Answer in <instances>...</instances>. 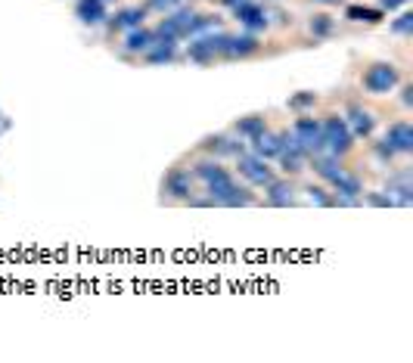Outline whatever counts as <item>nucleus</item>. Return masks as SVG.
Segmentation results:
<instances>
[{"mask_svg": "<svg viewBox=\"0 0 413 363\" xmlns=\"http://www.w3.org/2000/svg\"><path fill=\"white\" fill-rule=\"evenodd\" d=\"M320 131H323V152L336 155V159L351 152L354 137H351V131H348L342 115H326V118L320 121Z\"/></svg>", "mask_w": 413, "mask_h": 363, "instance_id": "obj_3", "label": "nucleus"}, {"mask_svg": "<svg viewBox=\"0 0 413 363\" xmlns=\"http://www.w3.org/2000/svg\"><path fill=\"white\" fill-rule=\"evenodd\" d=\"M152 31H149V28H131L128 34H124V50H128V53H137V56H143L146 53L149 47H152Z\"/></svg>", "mask_w": 413, "mask_h": 363, "instance_id": "obj_20", "label": "nucleus"}, {"mask_svg": "<svg viewBox=\"0 0 413 363\" xmlns=\"http://www.w3.org/2000/svg\"><path fill=\"white\" fill-rule=\"evenodd\" d=\"M174 56H177V44H171V40H152V47L143 53V59L149 66H165V62H174Z\"/></svg>", "mask_w": 413, "mask_h": 363, "instance_id": "obj_19", "label": "nucleus"}, {"mask_svg": "<svg viewBox=\"0 0 413 363\" xmlns=\"http://www.w3.org/2000/svg\"><path fill=\"white\" fill-rule=\"evenodd\" d=\"M183 0H146V10H156V13H171L177 10Z\"/></svg>", "mask_w": 413, "mask_h": 363, "instance_id": "obj_28", "label": "nucleus"}, {"mask_svg": "<svg viewBox=\"0 0 413 363\" xmlns=\"http://www.w3.org/2000/svg\"><path fill=\"white\" fill-rule=\"evenodd\" d=\"M227 38H230V34L221 31V28L205 31V34H196V38H190V44H187V59L196 62V66H211L217 56H224Z\"/></svg>", "mask_w": 413, "mask_h": 363, "instance_id": "obj_2", "label": "nucleus"}, {"mask_svg": "<svg viewBox=\"0 0 413 363\" xmlns=\"http://www.w3.org/2000/svg\"><path fill=\"white\" fill-rule=\"evenodd\" d=\"M308 28H311L314 38H330L332 28H336V19H332V16H326V13H317L311 22H308Z\"/></svg>", "mask_w": 413, "mask_h": 363, "instance_id": "obj_23", "label": "nucleus"}, {"mask_svg": "<svg viewBox=\"0 0 413 363\" xmlns=\"http://www.w3.org/2000/svg\"><path fill=\"white\" fill-rule=\"evenodd\" d=\"M233 131H237V137H243V140H255V137H261L267 131V121H265V115H245V118H239L237 124H233Z\"/></svg>", "mask_w": 413, "mask_h": 363, "instance_id": "obj_22", "label": "nucleus"}, {"mask_svg": "<svg viewBox=\"0 0 413 363\" xmlns=\"http://www.w3.org/2000/svg\"><path fill=\"white\" fill-rule=\"evenodd\" d=\"M162 193L168 196V199L187 202L193 196V174L190 171H183V168H171L162 180Z\"/></svg>", "mask_w": 413, "mask_h": 363, "instance_id": "obj_12", "label": "nucleus"}, {"mask_svg": "<svg viewBox=\"0 0 413 363\" xmlns=\"http://www.w3.org/2000/svg\"><path fill=\"white\" fill-rule=\"evenodd\" d=\"M382 140L395 149V155H410L413 152V124L410 121H392L386 128V137Z\"/></svg>", "mask_w": 413, "mask_h": 363, "instance_id": "obj_11", "label": "nucleus"}, {"mask_svg": "<svg viewBox=\"0 0 413 363\" xmlns=\"http://www.w3.org/2000/svg\"><path fill=\"white\" fill-rule=\"evenodd\" d=\"M233 19L252 34L265 31V28L271 25V13H267L261 3H255V0H243V3H237V7H233Z\"/></svg>", "mask_w": 413, "mask_h": 363, "instance_id": "obj_6", "label": "nucleus"}, {"mask_svg": "<svg viewBox=\"0 0 413 363\" xmlns=\"http://www.w3.org/2000/svg\"><path fill=\"white\" fill-rule=\"evenodd\" d=\"M202 152H209L211 159H224V155H230V159H239L245 152V143L243 137H230V134H215V137H205L202 143Z\"/></svg>", "mask_w": 413, "mask_h": 363, "instance_id": "obj_8", "label": "nucleus"}, {"mask_svg": "<svg viewBox=\"0 0 413 363\" xmlns=\"http://www.w3.org/2000/svg\"><path fill=\"white\" fill-rule=\"evenodd\" d=\"M75 16H78L81 25H103V22L109 19L103 0H78V3H75Z\"/></svg>", "mask_w": 413, "mask_h": 363, "instance_id": "obj_15", "label": "nucleus"}, {"mask_svg": "<svg viewBox=\"0 0 413 363\" xmlns=\"http://www.w3.org/2000/svg\"><path fill=\"white\" fill-rule=\"evenodd\" d=\"M292 137H295V143H298V149L311 159V155H320L323 152V131H320V121L314 118V115H308V112H302L295 121H292V131H289Z\"/></svg>", "mask_w": 413, "mask_h": 363, "instance_id": "obj_4", "label": "nucleus"}, {"mask_svg": "<svg viewBox=\"0 0 413 363\" xmlns=\"http://www.w3.org/2000/svg\"><path fill=\"white\" fill-rule=\"evenodd\" d=\"M386 189H388V196L395 199V205L410 209V205H413V174H410V168H401V171H395V174H388Z\"/></svg>", "mask_w": 413, "mask_h": 363, "instance_id": "obj_10", "label": "nucleus"}, {"mask_svg": "<svg viewBox=\"0 0 413 363\" xmlns=\"http://www.w3.org/2000/svg\"><path fill=\"white\" fill-rule=\"evenodd\" d=\"M286 106L292 109V112H308V109L317 106V94H311V90H302V94L289 96V103Z\"/></svg>", "mask_w": 413, "mask_h": 363, "instance_id": "obj_24", "label": "nucleus"}, {"mask_svg": "<svg viewBox=\"0 0 413 363\" xmlns=\"http://www.w3.org/2000/svg\"><path fill=\"white\" fill-rule=\"evenodd\" d=\"M360 202H367L373 209H395V199L388 193H360Z\"/></svg>", "mask_w": 413, "mask_h": 363, "instance_id": "obj_27", "label": "nucleus"}, {"mask_svg": "<svg viewBox=\"0 0 413 363\" xmlns=\"http://www.w3.org/2000/svg\"><path fill=\"white\" fill-rule=\"evenodd\" d=\"M258 50H261L258 34H252V31L230 34V38H227V47H224V59H245V56L258 53Z\"/></svg>", "mask_w": 413, "mask_h": 363, "instance_id": "obj_13", "label": "nucleus"}, {"mask_svg": "<svg viewBox=\"0 0 413 363\" xmlns=\"http://www.w3.org/2000/svg\"><path fill=\"white\" fill-rule=\"evenodd\" d=\"M373 155H376V159H379L382 165H388V161L395 159V149L388 146L386 140H379V143H373Z\"/></svg>", "mask_w": 413, "mask_h": 363, "instance_id": "obj_29", "label": "nucleus"}, {"mask_svg": "<svg viewBox=\"0 0 413 363\" xmlns=\"http://www.w3.org/2000/svg\"><path fill=\"white\" fill-rule=\"evenodd\" d=\"M388 28H392L395 34H401V38H410V34H413V13H410V10H401L398 19L388 22Z\"/></svg>", "mask_w": 413, "mask_h": 363, "instance_id": "obj_25", "label": "nucleus"}, {"mask_svg": "<svg viewBox=\"0 0 413 363\" xmlns=\"http://www.w3.org/2000/svg\"><path fill=\"white\" fill-rule=\"evenodd\" d=\"M401 103H404L407 109L413 106V84H404V88H401Z\"/></svg>", "mask_w": 413, "mask_h": 363, "instance_id": "obj_31", "label": "nucleus"}, {"mask_svg": "<svg viewBox=\"0 0 413 363\" xmlns=\"http://www.w3.org/2000/svg\"><path fill=\"white\" fill-rule=\"evenodd\" d=\"M249 143H252V152H255L258 159L271 161V159H277V155H280V134L265 131L261 137H255V140H249Z\"/></svg>", "mask_w": 413, "mask_h": 363, "instance_id": "obj_21", "label": "nucleus"}, {"mask_svg": "<svg viewBox=\"0 0 413 363\" xmlns=\"http://www.w3.org/2000/svg\"><path fill=\"white\" fill-rule=\"evenodd\" d=\"M237 168H239V174H243L245 180L252 183V187H265V183L274 180V171L267 168V161L258 159L255 152H243V155H239V159H237Z\"/></svg>", "mask_w": 413, "mask_h": 363, "instance_id": "obj_9", "label": "nucleus"}, {"mask_svg": "<svg viewBox=\"0 0 413 363\" xmlns=\"http://www.w3.org/2000/svg\"><path fill=\"white\" fill-rule=\"evenodd\" d=\"M305 193H308V199H311L314 205H320V209H336V196H330L323 187H314V183H311Z\"/></svg>", "mask_w": 413, "mask_h": 363, "instance_id": "obj_26", "label": "nucleus"}, {"mask_svg": "<svg viewBox=\"0 0 413 363\" xmlns=\"http://www.w3.org/2000/svg\"><path fill=\"white\" fill-rule=\"evenodd\" d=\"M407 3H410V0H379V10L382 13H392V10H401V7H407Z\"/></svg>", "mask_w": 413, "mask_h": 363, "instance_id": "obj_30", "label": "nucleus"}, {"mask_svg": "<svg viewBox=\"0 0 413 363\" xmlns=\"http://www.w3.org/2000/svg\"><path fill=\"white\" fill-rule=\"evenodd\" d=\"M311 168L317 171V177H323L326 183L332 180L336 174H342V159H336V155H330V152H320V155H311Z\"/></svg>", "mask_w": 413, "mask_h": 363, "instance_id": "obj_18", "label": "nucleus"}, {"mask_svg": "<svg viewBox=\"0 0 413 363\" xmlns=\"http://www.w3.org/2000/svg\"><path fill=\"white\" fill-rule=\"evenodd\" d=\"M314 3H326L330 7V3H339V0H314Z\"/></svg>", "mask_w": 413, "mask_h": 363, "instance_id": "obj_32", "label": "nucleus"}, {"mask_svg": "<svg viewBox=\"0 0 413 363\" xmlns=\"http://www.w3.org/2000/svg\"><path fill=\"white\" fill-rule=\"evenodd\" d=\"M382 16L386 13H382L379 7H364V3H351V7H345V19L358 22V25H379Z\"/></svg>", "mask_w": 413, "mask_h": 363, "instance_id": "obj_17", "label": "nucleus"}, {"mask_svg": "<svg viewBox=\"0 0 413 363\" xmlns=\"http://www.w3.org/2000/svg\"><path fill=\"white\" fill-rule=\"evenodd\" d=\"M103 3H116V0H103Z\"/></svg>", "mask_w": 413, "mask_h": 363, "instance_id": "obj_33", "label": "nucleus"}, {"mask_svg": "<svg viewBox=\"0 0 413 363\" xmlns=\"http://www.w3.org/2000/svg\"><path fill=\"white\" fill-rule=\"evenodd\" d=\"M265 202L274 205V209H289L292 205V183L274 177L271 183H265Z\"/></svg>", "mask_w": 413, "mask_h": 363, "instance_id": "obj_16", "label": "nucleus"}, {"mask_svg": "<svg viewBox=\"0 0 413 363\" xmlns=\"http://www.w3.org/2000/svg\"><path fill=\"white\" fill-rule=\"evenodd\" d=\"M342 118H345V124H348V131H351L354 140H370L373 131H376V118H373V112L364 109L360 103H348Z\"/></svg>", "mask_w": 413, "mask_h": 363, "instance_id": "obj_7", "label": "nucleus"}, {"mask_svg": "<svg viewBox=\"0 0 413 363\" xmlns=\"http://www.w3.org/2000/svg\"><path fill=\"white\" fill-rule=\"evenodd\" d=\"M143 19H146V7H128V10H118L116 16H109L106 25L112 31H131V28H140Z\"/></svg>", "mask_w": 413, "mask_h": 363, "instance_id": "obj_14", "label": "nucleus"}, {"mask_svg": "<svg viewBox=\"0 0 413 363\" xmlns=\"http://www.w3.org/2000/svg\"><path fill=\"white\" fill-rule=\"evenodd\" d=\"M193 180H202L205 193L215 205H224V209H245L255 202V193L249 187H239L233 180V174L224 168L217 159H202L193 165Z\"/></svg>", "mask_w": 413, "mask_h": 363, "instance_id": "obj_1", "label": "nucleus"}, {"mask_svg": "<svg viewBox=\"0 0 413 363\" xmlns=\"http://www.w3.org/2000/svg\"><path fill=\"white\" fill-rule=\"evenodd\" d=\"M398 84H401V75H398V66H392V62H373V66L364 72L367 94H376V96L392 94Z\"/></svg>", "mask_w": 413, "mask_h": 363, "instance_id": "obj_5", "label": "nucleus"}]
</instances>
